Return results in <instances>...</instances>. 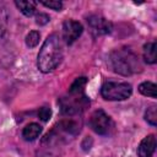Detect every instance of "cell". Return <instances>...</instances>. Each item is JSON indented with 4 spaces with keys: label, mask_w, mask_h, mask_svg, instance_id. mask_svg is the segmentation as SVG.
Wrapping results in <instances>:
<instances>
[{
    "label": "cell",
    "mask_w": 157,
    "mask_h": 157,
    "mask_svg": "<svg viewBox=\"0 0 157 157\" xmlns=\"http://www.w3.org/2000/svg\"><path fill=\"white\" fill-rule=\"evenodd\" d=\"M49 21H50V17H49L47 13L39 12V13H37V16H36V23H37V25H39V26L47 25Z\"/></svg>",
    "instance_id": "19"
},
{
    "label": "cell",
    "mask_w": 157,
    "mask_h": 157,
    "mask_svg": "<svg viewBox=\"0 0 157 157\" xmlns=\"http://www.w3.org/2000/svg\"><path fill=\"white\" fill-rule=\"evenodd\" d=\"M39 38H40V34L39 32L37 31H31L27 36H26V45L28 48H34L38 45L39 43Z\"/></svg>",
    "instance_id": "14"
},
{
    "label": "cell",
    "mask_w": 157,
    "mask_h": 157,
    "mask_svg": "<svg viewBox=\"0 0 157 157\" xmlns=\"http://www.w3.org/2000/svg\"><path fill=\"white\" fill-rule=\"evenodd\" d=\"M42 132V126L37 123H31L28 125H26L22 130V137L26 141H33L36 140Z\"/></svg>",
    "instance_id": "9"
},
{
    "label": "cell",
    "mask_w": 157,
    "mask_h": 157,
    "mask_svg": "<svg viewBox=\"0 0 157 157\" xmlns=\"http://www.w3.org/2000/svg\"><path fill=\"white\" fill-rule=\"evenodd\" d=\"M38 117L42 121H48L52 117V109L49 107H42L38 110Z\"/></svg>",
    "instance_id": "17"
},
{
    "label": "cell",
    "mask_w": 157,
    "mask_h": 157,
    "mask_svg": "<svg viewBox=\"0 0 157 157\" xmlns=\"http://www.w3.org/2000/svg\"><path fill=\"white\" fill-rule=\"evenodd\" d=\"M59 105L61 113L69 117L82 113L90 107V98L83 93H67L59 99Z\"/></svg>",
    "instance_id": "3"
},
{
    "label": "cell",
    "mask_w": 157,
    "mask_h": 157,
    "mask_svg": "<svg viewBox=\"0 0 157 157\" xmlns=\"http://www.w3.org/2000/svg\"><path fill=\"white\" fill-rule=\"evenodd\" d=\"M109 64L114 72L123 76H130L132 74L140 72L142 69L139 56L132 49L128 47L114 49L109 54Z\"/></svg>",
    "instance_id": "2"
},
{
    "label": "cell",
    "mask_w": 157,
    "mask_h": 157,
    "mask_svg": "<svg viewBox=\"0 0 157 157\" xmlns=\"http://www.w3.org/2000/svg\"><path fill=\"white\" fill-rule=\"evenodd\" d=\"M156 150V137L155 135H147L144 137L137 147V155L139 157H151L155 153Z\"/></svg>",
    "instance_id": "8"
},
{
    "label": "cell",
    "mask_w": 157,
    "mask_h": 157,
    "mask_svg": "<svg viewBox=\"0 0 157 157\" xmlns=\"http://www.w3.org/2000/svg\"><path fill=\"white\" fill-rule=\"evenodd\" d=\"M90 126L98 135H109L114 129V123L104 110L97 109L90 117Z\"/></svg>",
    "instance_id": "5"
},
{
    "label": "cell",
    "mask_w": 157,
    "mask_h": 157,
    "mask_svg": "<svg viewBox=\"0 0 157 157\" xmlns=\"http://www.w3.org/2000/svg\"><path fill=\"white\" fill-rule=\"evenodd\" d=\"M40 4L45 7H49L55 11H60L63 9V2L61 1H40Z\"/></svg>",
    "instance_id": "18"
},
{
    "label": "cell",
    "mask_w": 157,
    "mask_h": 157,
    "mask_svg": "<svg viewBox=\"0 0 157 157\" xmlns=\"http://www.w3.org/2000/svg\"><path fill=\"white\" fill-rule=\"evenodd\" d=\"M131 93V85L126 82H105L101 87V96L107 101H124Z\"/></svg>",
    "instance_id": "4"
},
{
    "label": "cell",
    "mask_w": 157,
    "mask_h": 157,
    "mask_svg": "<svg viewBox=\"0 0 157 157\" xmlns=\"http://www.w3.org/2000/svg\"><path fill=\"white\" fill-rule=\"evenodd\" d=\"M86 83H87V78L86 77H77L71 83V86L69 88V92L70 93H80V92H83Z\"/></svg>",
    "instance_id": "13"
},
{
    "label": "cell",
    "mask_w": 157,
    "mask_h": 157,
    "mask_svg": "<svg viewBox=\"0 0 157 157\" xmlns=\"http://www.w3.org/2000/svg\"><path fill=\"white\" fill-rule=\"evenodd\" d=\"M156 90H157V86L153 82H150V81H145V82L140 83V86H139V92L141 94H144L146 97H151V98L157 97Z\"/></svg>",
    "instance_id": "12"
},
{
    "label": "cell",
    "mask_w": 157,
    "mask_h": 157,
    "mask_svg": "<svg viewBox=\"0 0 157 157\" xmlns=\"http://www.w3.org/2000/svg\"><path fill=\"white\" fill-rule=\"evenodd\" d=\"M145 119L152 126H155L157 124V107L156 105H151L150 108H147V110L145 113Z\"/></svg>",
    "instance_id": "15"
},
{
    "label": "cell",
    "mask_w": 157,
    "mask_h": 157,
    "mask_svg": "<svg viewBox=\"0 0 157 157\" xmlns=\"http://www.w3.org/2000/svg\"><path fill=\"white\" fill-rule=\"evenodd\" d=\"M83 32V27L78 21L66 20L63 23V40L66 44H72Z\"/></svg>",
    "instance_id": "7"
},
{
    "label": "cell",
    "mask_w": 157,
    "mask_h": 157,
    "mask_svg": "<svg viewBox=\"0 0 157 157\" xmlns=\"http://www.w3.org/2000/svg\"><path fill=\"white\" fill-rule=\"evenodd\" d=\"M6 26H7V13L2 7H0V37L5 33Z\"/></svg>",
    "instance_id": "16"
},
{
    "label": "cell",
    "mask_w": 157,
    "mask_h": 157,
    "mask_svg": "<svg viewBox=\"0 0 157 157\" xmlns=\"http://www.w3.org/2000/svg\"><path fill=\"white\" fill-rule=\"evenodd\" d=\"M15 5L27 17H31L36 13V2L33 1H15Z\"/></svg>",
    "instance_id": "11"
},
{
    "label": "cell",
    "mask_w": 157,
    "mask_h": 157,
    "mask_svg": "<svg viewBox=\"0 0 157 157\" xmlns=\"http://www.w3.org/2000/svg\"><path fill=\"white\" fill-rule=\"evenodd\" d=\"M63 60V48L58 34H50L44 40L42 48L39 49L37 65L38 69L47 74L53 71Z\"/></svg>",
    "instance_id": "1"
},
{
    "label": "cell",
    "mask_w": 157,
    "mask_h": 157,
    "mask_svg": "<svg viewBox=\"0 0 157 157\" xmlns=\"http://www.w3.org/2000/svg\"><path fill=\"white\" fill-rule=\"evenodd\" d=\"M87 26L93 37L105 36L112 31V23L99 15H91L87 17Z\"/></svg>",
    "instance_id": "6"
},
{
    "label": "cell",
    "mask_w": 157,
    "mask_h": 157,
    "mask_svg": "<svg viewBox=\"0 0 157 157\" xmlns=\"http://www.w3.org/2000/svg\"><path fill=\"white\" fill-rule=\"evenodd\" d=\"M156 42H148L144 45V59L147 64H155L156 63Z\"/></svg>",
    "instance_id": "10"
}]
</instances>
